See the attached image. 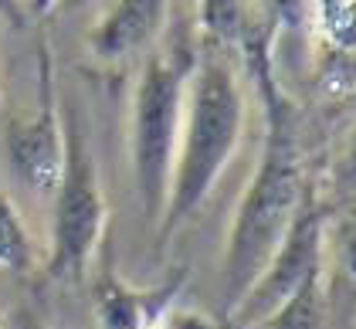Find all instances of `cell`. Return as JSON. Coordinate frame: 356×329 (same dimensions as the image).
<instances>
[{
    "label": "cell",
    "mask_w": 356,
    "mask_h": 329,
    "mask_svg": "<svg viewBox=\"0 0 356 329\" xmlns=\"http://www.w3.org/2000/svg\"><path fill=\"white\" fill-rule=\"evenodd\" d=\"M245 115V85L234 61L227 58V51L211 48L204 58L193 61L187 75L160 238H170L184 220H191L218 187L220 173L227 170L241 146Z\"/></svg>",
    "instance_id": "1"
},
{
    "label": "cell",
    "mask_w": 356,
    "mask_h": 329,
    "mask_svg": "<svg viewBox=\"0 0 356 329\" xmlns=\"http://www.w3.org/2000/svg\"><path fill=\"white\" fill-rule=\"evenodd\" d=\"M302 207H305V187H302L299 150H296L285 115H275L258 166L234 207L227 241H224L220 278H224L227 316L245 299L254 278L265 272V265L272 262L285 234L292 231Z\"/></svg>",
    "instance_id": "2"
},
{
    "label": "cell",
    "mask_w": 356,
    "mask_h": 329,
    "mask_svg": "<svg viewBox=\"0 0 356 329\" xmlns=\"http://www.w3.org/2000/svg\"><path fill=\"white\" fill-rule=\"evenodd\" d=\"M191 61L170 55L146 58L143 75L133 92L129 112V163L139 204L149 224H160L170 187V170L180 136L184 92H187Z\"/></svg>",
    "instance_id": "3"
},
{
    "label": "cell",
    "mask_w": 356,
    "mask_h": 329,
    "mask_svg": "<svg viewBox=\"0 0 356 329\" xmlns=\"http://www.w3.org/2000/svg\"><path fill=\"white\" fill-rule=\"evenodd\" d=\"M48 207H51L48 268L55 278H75L99 255L109 220L92 150L75 129H65V163Z\"/></svg>",
    "instance_id": "4"
},
{
    "label": "cell",
    "mask_w": 356,
    "mask_h": 329,
    "mask_svg": "<svg viewBox=\"0 0 356 329\" xmlns=\"http://www.w3.org/2000/svg\"><path fill=\"white\" fill-rule=\"evenodd\" d=\"M323 248H326L323 218L312 207H302V214L296 218L292 231L285 234V241L272 255V262L265 265V272L254 278V285L245 292V299L234 305L231 319L245 329L261 326L305 282L323 275Z\"/></svg>",
    "instance_id": "5"
},
{
    "label": "cell",
    "mask_w": 356,
    "mask_h": 329,
    "mask_svg": "<svg viewBox=\"0 0 356 329\" xmlns=\"http://www.w3.org/2000/svg\"><path fill=\"white\" fill-rule=\"evenodd\" d=\"M7 163L21 191L41 204H51L65 163V129L55 109H41L31 119L7 126Z\"/></svg>",
    "instance_id": "6"
},
{
    "label": "cell",
    "mask_w": 356,
    "mask_h": 329,
    "mask_svg": "<svg viewBox=\"0 0 356 329\" xmlns=\"http://www.w3.org/2000/svg\"><path fill=\"white\" fill-rule=\"evenodd\" d=\"M170 0H112L88 34V51L99 61H129L146 55L166 24Z\"/></svg>",
    "instance_id": "7"
},
{
    "label": "cell",
    "mask_w": 356,
    "mask_h": 329,
    "mask_svg": "<svg viewBox=\"0 0 356 329\" xmlns=\"http://www.w3.org/2000/svg\"><path fill=\"white\" fill-rule=\"evenodd\" d=\"M258 0H197V28L204 41L218 51L245 48L254 31Z\"/></svg>",
    "instance_id": "8"
},
{
    "label": "cell",
    "mask_w": 356,
    "mask_h": 329,
    "mask_svg": "<svg viewBox=\"0 0 356 329\" xmlns=\"http://www.w3.org/2000/svg\"><path fill=\"white\" fill-rule=\"evenodd\" d=\"M160 309V302H153L143 292H133L119 282H106L95 296V323L99 329H143Z\"/></svg>",
    "instance_id": "9"
},
{
    "label": "cell",
    "mask_w": 356,
    "mask_h": 329,
    "mask_svg": "<svg viewBox=\"0 0 356 329\" xmlns=\"http://www.w3.org/2000/svg\"><path fill=\"white\" fill-rule=\"evenodd\" d=\"M258 329H329V305L323 275L305 282L292 299H285Z\"/></svg>",
    "instance_id": "10"
},
{
    "label": "cell",
    "mask_w": 356,
    "mask_h": 329,
    "mask_svg": "<svg viewBox=\"0 0 356 329\" xmlns=\"http://www.w3.org/2000/svg\"><path fill=\"white\" fill-rule=\"evenodd\" d=\"M34 265V241L14 200L0 191V272H28Z\"/></svg>",
    "instance_id": "11"
},
{
    "label": "cell",
    "mask_w": 356,
    "mask_h": 329,
    "mask_svg": "<svg viewBox=\"0 0 356 329\" xmlns=\"http://www.w3.org/2000/svg\"><path fill=\"white\" fill-rule=\"evenodd\" d=\"M261 7L278 28H302L309 21L312 0H261Z\"/></svg>",
    "instance_id": "12"
},
{
    "label": "cell",
    "mask_w": 356,
    "mask_h": 329,
    "mask_svg": "<svg viewBox=\"0 0 356 329\" xmlns=\"http://www.w3.org/2000/svg\"><path fill=\"white\" fill-rule=\"evenodd\" d=\"M143 329H218L200 312H184V309H160Z\"/></svg>",
    "instance_id": "13"
},
{
    "label": "cell",
    "mask_w": 356,
    "mask_h": 329,
    "mask_svg": "<svg viewBox=\"0 0 356 329\" xmlns=\"http://www.w3.org/2000/svg\"><path fill=\"white\" fill-rule=\"evenodd\" d=\"M24 10H28L24 0H0V17H7V21H14V24L24 17Z\"/></svg>",
    "instance_id": "14"
},
{
    "label": "cell",
    "mask_w": 356,
    "mask_h": 329,
    "mask_svg": "<svg viewBox=\"0 0 356 329\" xmlns=\"http://www.w3.org/2000/svg\"><path fill=\"white\" fill-rule=\"evenodd\" d=\"M7 329H44L38 319H31V316H14L10 323H7Z\"/></svg>",
    "instance_id": "15"
},
{
    "label": "cell",
    "mask_w": 356,
    "mask_h": 329,
    "mask_svg": "<svg viewBox=\"0 0 356 329\" xmlns=\"http://www.w3.org/2000/svg\"><path fill=\"white\" fill-rule=\"evenodd\" d=\"M24 7L38 10V14H41V10H48V3H44V0H24Z\"/></svg>",
    "instance_id": "16"
},
{
    "label": "cell",
    "mask_w": 356,
    "mask_h": 329,
    "mask_svg": "<svg viewBox=\"0 0 356 329\" xmlns=\"http://www.w3.org/2000/svg\"><path fill=\"white\" fill-rule=\"evenodd\" d=\"M44 3H48V7H55V3H58V0H44Z\"/></svg>",
    "instance_id": "17"
}]
</instances>
